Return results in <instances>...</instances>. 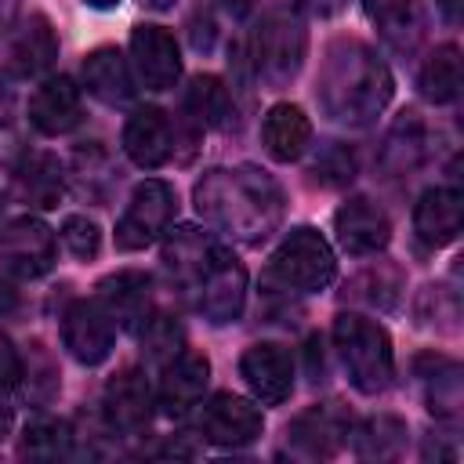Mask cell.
Returning <instances> with one entry per match:
<instances>
[{"label":"cell","mask_w":464,"mask_h":464,"mask_svg":"<svg viewBox=\"0 0 464 464\" xmlns=\"http://www.w3.org/2000/svg\"><path fill=\"white\" fill-rule=\"evenodd\" d=\"M294 442L304 450V453H315V457H326L337 450L341 435H348V424L341 417V410L334 406H312L308 413H301L290 428Z\"/></svg>","instance_id":"603a6c76"},{"label":"cell","mask_w":464,"mask_h":464,"mask_svg":"<svg viewBox=\"0 0 464 464\" xmlns=\"http://www.w3.org/2000/svg\"><path fill=\"white\" fill-rule=\"evenodd\" d=\"M352 286H366V290H352V297H359V301H366V304H373V308H392V304L399 301V286H402V279H399L395 268L381 265V268L362 272Z\"/></svg>","instance_id":"836d02e7"},{"label":"cell","mask_w":464,"mask_h":464,"mask_svg":"<svg viewBox=\"0 0 464 464\" xmlns=\"http://www.w3.org/2000/svg\"><path fill=\"white\" fill-rule=\"evenodd\" d=\"M254 4H257V0H221V7H225L228 14H246Z\"/></svg>","instance_id":"60d3db41"},{"label":"cell","mask_w":464,"mask_h":464,"mask_svg":"<svg viewBox=\"0 0 464 464\" xmlns=\"http://www.w3.org/2000/svg\"><path fill=\"white\" fill-rule=\"evenodd\" d=\"M210 254H214V243H210L199 228H188V225H185V228L170 232V243H167V250H163V265L170 268L174 279L196 283L199 272L207 268Z\"/></svg>","instance_id":"cb8c5ba5"},{"label":"cell","mask_w":464,"mask_h":464,"mask_svg":"<svg viewBox=\"0 0 464 464\" xmlns=\"http://www.w3.org/2000/svg\"><path fill=\"white\" fill-rule=\"evenodd\" d=\"M304 51H308L304 22L290 11H272L254 33V54L250 58H254V69L265 83L283 87L286 80L297 76Z\"/></svg>","instance_id":"5b68a950"},{"label":"cell","mask_w":464,"mask_h":464,"mask_svg":"<svg viewBox=\"0 0 464 464\" xmlns=\"http://www.w3.org/2000/svg\"><path fill=\"white\" fill-rule=\"evenodd\" d=\"M381 29V36L395 47V51H413L424 36V18H420V7L413 0H388L384 7H377L370 14Z\"/></svg>","instance_id":"484cf974"},{"label":"cell","mask_w":464,"mask_h":464,"mask_svg":"<svg viewBox=\"0 0 464 464\" xmlns=\"http://www.w3.org/2000/svg\"><path fill=\"white\" fill-rule=\"evenodd\" d=\"M170 123L163 116V109L156 105H145V109H134L123 123V152L130 156V163L145 167V170H156L160 163H167L170 156Z\"/></svg>","instance_id":"d6986e66"},{"label":"cell","mask_w":464,"mask_h":464,"mask_svg":"<svg viewBox=\"0 0 464 464\" xmlns=\"http://www.w3.org/2000/svg\"><path fill=\"white\" fill-rule=\"evenodd\" d=\"M18 192L36 207H54L58 196H62V167H58V160H51L44 152L25 156L22 167H18Z\"/></svg>","instance_id":"4316f807"},{"label":"cell","mask_w":464,"mask_h":464,"mask_svg":"<svg viewBox=\"0 0 464 464\" xmlns=\"http://www.w3.org/2000/svg\"><path fill=\"white\" fill-rule=\"evenodd\" d=\"M315 98L330 120L348 127H366L392 102V72L366 44L337 40L326 47Z\"/></svg>","instance_id":"7a4b0ae2"},{"label":"cell","mask_w":464,"mask_h":464,"mask_svg":"<svg viewBox=\"0 0 464 464\" xmlns=\"http://www.w3.org/2000/svg\"><path fill=\"white\" fill-rule=\"evenodd\" d=\"M424 156V127L417 120V112H402V120L392 127L388 134V149H384V163L392 170H413Z\"/></svg>","instance_id":"f546056e"},{"label":"cell","mask_w":464,"mask_h":464,"mask_svg":"<svg viewBox=\"0 0 464 464\" xmlns=\"http://www.w3.org/2000/svg\"><path fill=\"white\" fill-rule=\"evenodd\" d=\"M145 7H152V11H167V7H174V0H141Z\"/></svg>","instance_id":"f6af8a7d"},{"label":"cell","mask_w":464,"mask_h":464,"mask_svg":"<svg viewBox=\"0 0 464 464\" xmlns=\"http://www.w3.org/2000/svg\"><path fill=\"white\" fill-rule=\"evenodd\" d=\"M14 14H18V0H0V36L11 29Z\"/></svg>","instance_id":"ab89813d"},{"label":"cell","mask_w":464,"mask_h":464,"mask_svg":"<svg viewBox=\"0 0 464 464\" xmlns=\"http://www.w3.org/2000/svg\"><path fill=\"white\" fill-rule=\"evenodd\" d=\"M112 337H116V323L109 319V312L102 308V301H72L62 315V341L69 348V355L83 366H98L109 359L112 352Z\"/></svg>","instance_id":"30bf717a"},{"label":"cell","mask_w":464,"mask_h":464,"mask_svg":"<svg viewBox=\"0 0 464 464\" xmlns=\"http://www.w3.org/2000/svg\"><path fill=\"white\" fill-rule=\"evenodd\" d=\"M334 232H337V243L348 254L366 257V254H377V250L388 246L392 221H388V214L377 203H370V199H348L334 214Z\"/></svg>","instance_id":"5bb4252c"},{"label":"cell","mask_w":464,"mask_h":464,"mask_svg":"<svg viewBox=\"0 0 464 464\" xmlns=\"http://www.w3.org/2000/svg\"><path fill=\"white\" fill-rule=\"evenodd\" d=\"M72 446V431L65 420L58 417H36L25 424L22 431V442H18V453L29 457V460H62Z\"/></svg>","instance_id":"83f0119b"},{"label":"cell","mask_w":464,"mask_h":464,"mask_svg":"<svg viewBox=\"0 0 464 464\" xmlns=\"http://www.w3.org/2000/svg\"><path fill=\"white\" fill-rule=\"evenodd\" d=\"M87 7H94V11H109V7H116L120 0H83Z\"/></svg>","instance_id":"ee69618b"},{"label":"cell","mask_w":464,"mask_h":464,"mask_svg":"<svg viewBox=\"0 0 464 464\" xmlns=\"http://www.w3.org/2000/svg\"><path fill=\"white\" fill-rule=\"evenodd\" d=\"M174 207H178V196L167 181H160V178L141 181L130 192L123 218L116 221V246L120 250H145L149 243H156L170 228Z\"/></svg>","instance_id":"8992f818"},{"label":"cell","mask_w":464,"mask_h":464,"mask_svg":"<svg viewBox=\"0 0 464 464\" xmlns=\"http://www.w3.org/2000/svg\"><path fill=\"white\" fill-rule=\"evenodd\" d=\"M130 65L141 87L170 91L181 76V51L178 40L163 25H134L130 33Z\"/></svg>","instance_id":"8fae6325"},{"label":"cell","mask_w":464,"mask_h":464,"mask_svg":"<svg viewBox=\"0 0 464 464\" xmlns=\"http://www.w3.org/2000/svg\"><path fill=\"white\" fill-rule=\"evenodd\" d=\"M102 406H105V417H109L112 428H120V431H141L152 420V388H149L145 373L134 370V366H127L116 377H109L105 395H102Z\"/></svg>","instance_id":"9a60e30c"},{"label":"cell","mask_w":464,"mask_h":464,"mask_svg":"<svg viewBox=\"0 0 464 464\" xmlns=\"http://www.w3.org/2000/svg\"><path fill=\"white\" fill-rule=\"evenodd\" d=\"M420 94L435 105H446L460 94V51L457 44H442L428 54L420 69Z\"/></svg>","instance_id":"d4e9b609"},{"label":"cell","mask_w":464,"mask_h":464,"mask_svg":"<svg viewBox=\"0 0 464 464\" xmlns=\"http://www.w3.org/2000/svg\"><path fill=\"white\" fill-rule=\"evenodd\" d=\"M402 435H406V424L402 420L377 417V420H370L366 428L355 431V450L362 457H395L399 446H402Z\"/></svg>","instance_id":"1f68e13d"},{"label":"cell","mask_w":464,"mask_h":464,"mask_svg":"<svg viewBox=\"0 0 464 464\" xmlns=\"http://www.w3.org/2000/svg\"><path fill=\"white\" fill-rule=\"evenodd\" d=\"M446 373H428V410L442 420H457L460 413V377H457V366L446 362L442 366Z\"/></svg>","instance_id":"d6a6232c"},{"label":"cell","mask_w":464,"mask_h":464,"mask_svg":"<svg viewBox=\"0 0 464 464\" xmlns=\"http://www.w3.org/2000/svg\"><path fill=\"white\" fill-rule=\"evenodd\" d=\"M196 210L214 228L228 232L239 243L268 239L283 221V192L279 185L243 163V167H214L196 181Z\"/></svg>","instance_id":"6da1fadb"},{"label":"cell","mask_w":464,"mask_h":464,"mask_svg":"<svg viewBox=\"0 0 464 464\" xmlns=\"http://www.w3.org/2000/svg\"><path fill=\"white\" fill-rule=\"evenodd\" d=\"M272 276L283 283V286H294L301 294H312V290H326L337 276V257L330 250V243L301 225L294 232L283 236V243L276 246L272 254Z\"/></svg>","instance_id":"277c9868"},{"label":"cell","mask_w":464,"mask_h":464,"mask_svg":"<svg viewBox=\"0 0 464 464\" xmlns=\"http://www.w3.org/2000/svg\"><path fill=\"white\" fill-rule=\"evenodd\" d=\"M33 359H36V362H29V370L22 366L25 395H29V399H36V402H47V399L58 392V370H54V362H51V355L44 352V344H40V341L33 344Z\"/></svg>","instance_id":"d590c367"},{"label":"cell","mask_w":464,"mask_h":464,"mask_svg":"<svg viewBox=\"0 0 464 464\" xmlns=\"http://www.w3.org/2000/svg\"><path fill=\"white\" fill-rule=\"evenodd\" d=\"M210 384V359L203 352H192V348H181L174 359L163 362V377H160V406L170 413V417H181L188 413L203 392Z\"/></svg>","instance_id":"4fadbf2b"},{"label":"cell","mask_w":464,"mask_h":464,"mask_svg":"<svg viewBox=\"0 0 464 464\" xmlns=\"http://www.w3.org/2000/svg\"><path fill=\"white\" fill-rule=\"evenodd\" d=\"M11 424H14V413H11V406L0 399V439L11 431Z\"/></svg>","instance_id":"7bdbcfd3"},{"label":"cell","mask_w":464,"mask_h":464,"mask_svg":"<svg viewBox=\"0 0 464 464\" xmlns=\"http://www.w3.org/2000/svg\"><path fill=\"white\" fill-rule=\"evenodd\" d=\"M29 120L40 134H65L80 123V87L69 76H47L29 98Z\"/></svg>","instance_id":"ac0fdd59"},{"label":"cell","mask_w":464,"mask_h":464,"mask_svg":"<svg viewBox=\"0 0 464 464\" xmlns=\"http://www.w3.org/2000/svg\"><path fill=\"white\" fill-rule=\"evenodd\" d=\"M228 87L218 76H196L185 91V112L199 123V127H221L228 116Z\"/></svg>","instance_id":"f1b7e54d"},{"label":"cell","mask_w":464,"mask_h":464,"mask_svg":"<svg viewBox=\"0 0 464 464\" xmlns=\"http://www.w3.org/2000/svg\"><path fill=\"white\" fill-rule=\"evenodd\" d=\"M22 381V355L18 348L0 334V392L4 388H14Z\"/></svg>","instance_id":"74e56055"},{"label":"cell","mask_w":464,"mask_h":464,"mask_svg":"<svg viewBox=\"0 0 464 464\" xmlns=\"http://www.w3.org/2000/svg\"><path fill=\"white\" fill-rule=\"evenodd\" d=\"M334 344H337V355L344 362L348 381L362 395H377L392 384L395 355H392V341H388L384 326H377L366 315L341 312L334 319Z\"/></svg>","instance_id":"3957f363"},{"label":"cell","mask_w":464,"mask_h":464,"mask_svg":"<svg viewBox=\"0 0 464 464\" xmlns=\"http://www.w3.org/2000/svg\"><path fill=\"white\" fill-rule=\"evenodd\" d=\"M261 141L268 149L272 160L279 163H290L297 160L308 141H312V120L304 116L301 105H290V102H279L265 112V123H261Z\"/></svg>","instance_id":"ffe728a7"},{"label":"cell","mask_w":464,"mask_h":464,"mask_svg":"<svg viewBox=\"0 0 464 464\" xmlns=\"http://www.w3.org/2000/svg\"><path fill=\"white\" fill-rule=\"evenodd\" d=\"M14 308H18V294H14L7 283H0V319H4V315H11Z\"/></svg>","instance_id":"f35d334b"},{"label":"cell","mask_w":464,"mask_h":464,"mask_svg":"<svg viewBox=\"0 0 464 464\" xmlns=\"http://www.w3.org/2000/svg\"><path fill=\"white\" fill-rule=\"evenodd\" d=\"M239 373L254 392V399H261L265 406H279L294 392V359L283 344H272V341L250 344L239 359Z\"/></svg>","instance_id":"7c38bea8"},{"label":"cell","mask_w":464,"mask_h":464,"mask_svg":"<svg viewBox=\"0 0 464 464\" xmlns=\"http://www.w3.org/2000/svg\"><path fill=\"white\" fill-rule=\"evenodd\" d=\"M83 87L105 102V105H123L130 102L134 94V83H130V69H127V58L112 47H98L83 58Z\"/></svg>","instance_id":"44dd1931"},{"label":"cell","mask_w":464,"mask_h":464,"mask_svg":"<svg viewBox=\"0 0 464 464\" xmlns=\"http://www.w3.org/2000/svg\"><path fill=\"white\" fill-rule=\"evenodd\" d=\"M54 58H58V40L51 22L44 14H33L11 47V69L18 76H40L44 69H51Z\"/></svg>","instance_id":"7402d4cb"},{"label":"cell","mask_w":464,"mask_h":464,"mask_svg":"<svg viewBox=\"0 0 464 464\" xmlns=\"http://www.w3.org/2000/svg\"><path fill=\"white\" fill-rule=\"evenodd\" d=\"M315 174H319L326 185H344V181L355 178V160H352L348 149L334 145V149H326V156L315 163Z\"/></svg>","instance_id":"8d00e7d4"},{"label":"cell","mask_w":464,"mask_h":464,"mask_svg":"<svg viewBox=\"0 0 464 464\" xmlns=\"http://www.w3.org/2000/svg\"><path fill=\"white\" fill-rule=\"evenodd\" d=\"M439 4V11L450 18V22H457L460 18V0H435Z\"/></svg>","instance_id":"b9f144b4"},{"label":"cell","mask_w":464,"mask_h":464,"mask_svg":"<svg viewBox=\"0 0 464 464\" xmlns=\"http://www.w3.org/2000/svg\"><path fill=\"white\" fill-rule=\"evenodd\" d=\"M98 301L109 312V319L123 330H134L138 323L149 319V304H152V279L145 272L123 268L116 276H105L98 283Z\"/></svg>","instance_id":"e0dca14e"},{"label":"cell","mask_w":464,"mask_h":464,"mask_svg":"<svg viewBox=\"0 0 464 464\" xmlns=\"http://www.w3.org/2000/svg\"><path fill=\"white\" fill-rule=\"evenodd\" d=\"M261 431H265L261 410H257L250 399L232 395V392L214 395V399L203 406V413H199V435H203L210 446H221V450H243V446H250Z\"/></svg>","instance_id":"9c48e42d"},{"label":"cell","mask_w":464,"mask_h":464,"mask_svg":"<svg viewBox=\"0 0 464 464\" xmlns=\"http://www.w3.org/2000/svg\"><path fill=\"white\" fill-rule=\"evenodd\" d=\"M196 286H199V312L214 326L236 323L243 315V304H246V268L239 265V257L232 250L214 246V254H210L207 268L199 272Z\"/></svg>","instance_id":"52a82bcc"},{"label":"cell","mask_w":464,"mask_h":464,"mask_svg":"<svg viewBox=\"0 0 464 464\" xmlns=\"http://www.w3.org/2000/svg\"><path fill=\"white\" fill-rule=\"evenodd\" d=\"M62 243L69 246L72 257L91 261L102 250V228H98V221H91L83 214H72V218L62 221Z\"/></svg>","instance_id":"e575fe53"},{"label":"cell","mask_w":464,"mask_h":464,"mask_svg":"<svg viewBox=\"0 0 464 464\" xmlns=\"http://www.w3.org/2000/svg\"><path fill=\"white\" fill-rule=\"evenodd\" d=\"M464 221V196L457 188L435 185L413 207V232L424 246H446L457 239Z\"/></svg>","instance_id":"2e32d148"},{"label":"cell","mask_w":464,"mask_h":464,"mask_svg":"<svg viewBox=\"0 0 464 464\" xmlns=\"http://www.w3.org/2000/svg\"><path fill=\"white\" fill-rule=\"evenodd\" d=\"M185 348V334H181V323L174 315H149L145 326H141V352L149 359H174L178 352Z\"/></svg>","instance_id":"4dcf8cb0"},{"label":"cell","mask_w":464,"mask_h":464,"mask_svg":"<svg viewBox=\"0 0 464 464\" xmlns=\"http://www.w3.org/2000/svg\"><path fill=\"white\" fill-rule=\"evenodd\" d=\"M54 232L40 218H14L0 232V268L14 279H40L54 265Z\"/></svg>","instance_id":"ba28073f"}]
</instances>
